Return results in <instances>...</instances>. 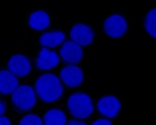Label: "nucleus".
<instances>
[{"label":"nucleus","instance_id":"nucleus-20","mask_svg":"<svg viewBox=\"0 0 156 125\" xmlns=\"http://www.w3.org/2000/svg\"><path fill=\"white\" fill-rule=\"evenodd\" d=\"M6 110L5 102L0 98V116H3Z\"/></svg>","mask_w":156,"mask_h":125},{"label":"nucleus","instance_id":"nucleus-5","mask_svg":"<svg viewBox=\"0 0 156 125\" xmlns=\"http://www.w3.org/2000/svg\"><path fill=\"white\" fill-rule=\"evenodd\" d=\"M127 23L123 16L113 14L106 19L104 24V29L107 35L111 37L120 38L126 32Z\"/></svg>","mask_w":156,"mask_h":125},{"label":"nucleus","instance_id":"nucleus-12","mask_svg":"<svg viewBox=\"0 0 156 125\" xmlns=\"http://www.w3.org/2000/svg\"><path fill=\"white\" fill-rule=\"evenodd\" d=\"M28 23L32 29L43 30L49 27L50 19L47 12L42 10H38L30 15Z\"/></svg>","mask_w":156,"mask_h":125},{"label":"nucleus","instance_id":"nucleus-14","mask_svg":"<svg viewBox=\"0 0 156 125\" xmlns=\"http://www.w3.org/2000/svg\"><path fill=\"white\" fill-rule=\"evenodd\" d=\"M42 120L44 125H66L68 122L64 112L57 108L47 111Z\"/></svg>","mask_w":156,"mask_h":125},{"label":"nucleus","instance_id":"nucleus-8","mask_svg":"<svg viewBox=\"0 0 156 125\" xmlns=\"http://www.w3.org/2000/svg\"><path fill=\"white\" fill-rule=\"evenodd\" d=\"M61 57L65 62L71 65H75L80 62L83 57L81 47L72 40L65 42L60 51Z\"/></svg>","mask_w":156,"mask_h":125},{"label":"nucleus","instance_id":"nucleus-2","mask_svg":"<svg viewBox=\"0 0 156 125\" xmlns=\"http://www.w3.org/2000/svg\"><path fill=\"white\" fill-rule=\"evenodd\" d=\"M67 107L73 117L80 120L89 117L94 111L91 98L83 92L71 95L67 101Z\"/></svg>","mask_w":156,"mask_h":125},{"label":"nucleus","instance_id":"nucleus-9","mask_svg":"<svg viewBox=\"0 0 156 125\" xmlns=\"http://www.w3.org/2000/svg\"><path fill=\"white\" fill-rule=\"evenodd\" d=\"M70 37L72 41L81 47L91 44L94 41V34L89 27L84 24L78 23L72 27Z\"/></svg>","mask_w":156,"mask_h":125},{"label":"nucleus","instance_id":"nucleus-7","mask_svg":"<svg viewBox=\"0 0 156 125\" xmlns=\"http://www.w3.org/2000/svg\"><path fill=\"white\" fill-rule=\"evenodd\" d=\"M60 76L62 82L69 88H76L82 84L84 75L82 70L76 65H70L61 70Z\"/></svg>","mask_w":156,"mask_h":125},{"label":"nucleus","instance_id":"nucleus-15","mask_svg":"<svg viewBox=\"0 0 156 125\" xmlns=\"http://www.w3.org/2000/svg\"><path fill=\"white\" fill-rule=\"evenodd\" d=\"M156 10L154 9L147 14L145 20V27L147 32L151 37L156 38Z\"/></svg>","mask_w":156,"mask_h":125},{"label":"nucleus","instance_id":"nucleus-19","mask_svg":"<svg viewBox=\"0 0 156 125\" xmlns=\"http://www.w3.org/2000/svg\"><path fill=\"white\" fill-rule=\"evenodd\" d=\"M0 125H12V123L9 118L1 116H0Z\"/></svg>","mask_w":156,"mask_h":125},{"label":"nucleus","instance_id":"nucleus-4","mask_svg":"<svg viewBox=\"0 0 156 125\" xmlns=\"http://www.w3.org/2000/svg\"><path fill=\"white\" fill-rule=\"evenodd\" d=\"M97 108L104 118L112 119L118 115L121 110V104L116 97L109 95L100 98L98 102Z\"/></svg>","mask_w":156,"mask_h":125},{"label":"nucleus","instance_id":"nucleus-17","mask_svg":"<svg viewBox=\"0 0 156 125\" xmlns=\"http://www.w3.org/2000/svg\"><path fill=\"white\" fill-rule=\"evenodd\" d=\"M91 125H113V123L110 119L102 118L97 119Z\"/></svg>","mask_w":156,"mask_h":125},{"label":"nucleus","instance_id":"nucleus-3","mask_svg":"<svg viewBox=\"0 0 156 125\" xmlns=\"http://www.w3.org/2000/svg\"><path fill=\"white\" fill-rule=\"evenodd\" d=\"M11 95L12 107L18 112L24 113L29 112L37 103V95L31 86H18Z\"/></svg>","mask_w":156,"mask_h":125},{"label":"nucleus","instance_id":"nucleus-1","mask_svg":"<svg viewBox=\"0 0 156 125\" xmlns=\"http://www.w3.org/2000/svg\"><path fill=\"white\" fill-rule=\"evenodd\" d=\"M35 91L40 99L47 103L56 102L62 96L63 86L58 77L47 73L40 77L35 82Z\"/></svg>","mask_w":156,"mask_h":125},{"label":"nucleus","instance_id":"nucleus-11","mask_svg":"<svg viewBox=\"0 0 156 125\" xmlns=\"http://www.w3.org/2000/svg\"><path fill=\"white\" fill-rule=\"evenodd\" d=\"M18 86L19 81L16 77L9 70L0 71V94L4 95H11Z\"/></svg>","mask_w":156,"mask_h":125},{"label":"nucleus","instance_id":"nucleus-18","mask_svg":"<svg viewBox=\"0 0 156 125\" xmlns=\"http://www.w3.org/2000/svg\"><path fill=\"white\" fill-rule=\"evenodd\" d=\"M66 125H88L86 122L80 119H71L67 122Z\"/></svg>","mask_w":156,"mask_h":125},{"label":"nucleus","instance_id":"nucleus-6","mask_svg":"<svg viewBox=\"0 0 156 125\" xmlns=\"http://www.w3.org/2000/svg\"><path fill=\"white\" fill-rule=\"evenodd\" d=\"M8 68L10 73L16 77H24L29 74L31 70V65L27 57L18 54L10 58Z\"/></svg>","mask_w":156,"mask_h":125},{"label":"nucleus","instance_id":"nucleus-16","mask_svg":"<svg viewBox=\"0 0 156 125\" xmlns=\"http://www.w3.org/2000/svg\"><path fill=\"white\" fill-rule=\"evenodd\" d=\"M19 125H44L43 120L39 116L29 113L23 116L20 120Z\"/></svg>","mask_w":156,"mask_h":125},{"label":"nucleus","instance_id":"nucleus-10","mask_svg":"<svg viewBox=\"0 0 156 125\" xmlns=\"http://www.w3.org/2000/svg\"><path fill=\"white\" fill-rule=\"evenodd\" d=\"M60 62V58L56 52L43 48L39 52L36 65L39 69L49 70L54 68Z\"/></svg>","mask_w":156,"mask_h":125},{"label":"nucleus","instance_id":"nucleus-13","mask_svg":"<svg viewBox=\"0 0 156 125\" xmlns=\"http://www.w3.org/2000/svg\"><path fill=\"white\" fill-rule=\"evenodd\" d=\"M65 35L62 32L57 31L44 33L40 38L41 45L47 48H55L65 41Z\"/></svg>","mask_w":156,"mask_h":125}]
</instances>
